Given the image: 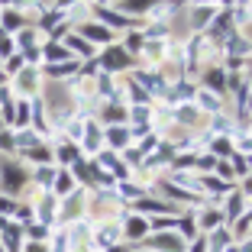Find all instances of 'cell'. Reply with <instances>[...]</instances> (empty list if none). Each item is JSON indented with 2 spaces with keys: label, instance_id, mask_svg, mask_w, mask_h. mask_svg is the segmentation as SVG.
<instances>
[{
  "label": "cell",
  "instance_id": "1",
  "mask_svg": "<svg viewBox=\"0 0 252 252\" xmlns=\"http://www.w3.org/2000/svg\"><path fill=\"white\" fill-rule=\"evenodd\" d=\"M32 252H39V249H32Z\"/></svg>",
  "mask_w": 252,
  "mask_h": 252
}]
</instances>
